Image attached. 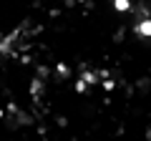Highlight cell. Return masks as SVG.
<instances>
[{
    "label": "cell",
    "instance_id": "7a4b0ae2",
    "mask_svg": "<svg viewBox=\"0 0 151 141\" xmlns=\"http://www.w3.org/2000/svg\"><path fill=\"white\" fill-rule=\"evenodd\" d=\"M113 8H116L119 13H124V10L131 8V3H129V0H113Z\"/></svg>",
    "mask_w": 151,
    "mask_h": 141
},
{
    "label": "cell",
    "instance_id": "6da1fadb",
    "mask_svg": "<svg viewBox=\"0 0 151 141\" xmlns=\"http://www.w3.org/2000/svg\"><path fill=\"white\" fill-rule=\"evenodd\" d=\"M136 35H141V38H151V20H149V15L146 18H139V23H136Z\"/></svg>",
    "mask_w": 151,
    "mask_h": 141
},
{
    "label": "cell",
    "instance_id": "8992f818",
    "mask_svg": "<svg viewBox=\"0 0 151 141\" xmlns=\"http://www.w3.org/2000/svg\"><path fill=\"white\" fill-rule=\"evenodd\" d=\"M81 3H83V0H81Z\"/></svg>",
    "mask_w": 151,
    "mask_h": 141
},
{
    "label": "cell",
    "instance_id": "3957f363",
    "mask_svg": "<svg viewBox=\"0 0 151 141\" xmlns=\"http://www.w3.org/2000/svg\"><path fill=\"white\" fill-rule=\"evenodd\" d=\"M81 81L86 83V86H91V83H96V76H93L91 70H83V76H81Z\"/></svg>",
    "mask_w": 151,
    "mask_h": 141
},
{
    "label": "cell",
    "instance_id": "5b68a950",
    "mask_svg": "<svg viewBox=\"0 0 151 141\" xmlns=\"http://www.w3.org/2000/svg\"><path fill=\"white\" fill-rule=\"evenodd\" d=\"M58 73H60V76H68V65H63V63H58Z\"/></svg>",
    "mask_w": 151,
    "mask_h": 141
},
{
    "label": "cell",
    "instance_id": "277c9868",
    "mask_svg": "<svg viewBox=\"0 0 151 141\" xmlns=\"http://www.w3.org/2000/svg\"><path fill=\"white\" fill-rule=\"evenodd\" d=\"M30 93H33V96H38V93H40V81H38V78L33 81V86H30Z\"/></svg>",
    "mask_w": 151,
    "mask_h": 141
}]
</instances>
